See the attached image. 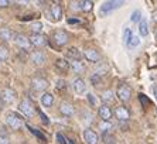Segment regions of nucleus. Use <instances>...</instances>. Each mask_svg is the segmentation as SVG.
I'll list each match as a JSON object with an SVG mask.
<instances>
[{"label": "nucleus", "mask_w": 157, "mask_h": 144, "mask_svg": "<svg viewBox=\"0 0 157 144\" xmlns=\"http://www.w3.org/2000/svg\"><path fill=\"white\" fill-rule=\"evenodd\" d=\"M6 124L11 130H20L23 127V117L16 112H9L6 115Z\"/></svg>", "instance_id": "1"}, {"label": "nucleus", "mask_w": 157, "mask_h": 144, "mask_svg": "<svg viewBox=\"0 0 157 144\" xmlns=\"http://www.w3.org/2000/svg\"><path fill=\"white\" fill-rule=\"evenodd\" d=\"M18 110L23 113V116H26V117H33L34 113H36V106H34L29 99H23L18 104Z\"/></svg>", "instance_id": "2"}, {"label": "nucleus", "mask_w": 157, "mask_h": 144, "mask_svg": "<svg viewBox=\"0 0 157 144\" xmlns=\"http://www.w3.org/2000/svg\"><path fill=\"white\" fill-rule=\"evenodd\" d=\"M116 96L119 100L122 102H128L130 100V97H132V89L129 85H126V83H121L119 86H117L116 89Z\"/></svg>", "instance_id": "3"}, {"label": "nucleus", "mask_w": 157, "mask_h": 144, "mask_svg": "<svg viewBox=\"0 0 157 144\" xmlns=\"http://www.w3.org/2000/svg\"><path fill=\"white\" fill-rule=\"evenodd\" d=\"M16 97H17V93H16L14 89H11V88H4L2 89L0 92V100L3 102L4 104H10L16 100Z\"/></svg>", "instance_id": "4"}, {"label": "nucleus", "mask_w": 157, "mask_h": 144, "mask_svg": "<svg viewBox=\"0 0 157 144\" xmlns=\"http://www.w3.org/2000/svg\"><path fill=\"white\" fill-rule=\"evenodd\" d=\"M113 115L119 122H128V120L130 119V112H129V109L126 108V106H117V108L115 109Z\"/></svg>", "instance_id": "5"}, {"label": "nucleus", "mask_w": 157, "mask_h": 144, "mask_svg": "<svg viewBox=\"0 0 157 144\" xmlns=\"http://www.w3.org/2000/svg\"><path fill=\"white\" fill-rule=\"evenodd\" d=\"M98 115L102 122H110L112 116H113V112H112V109H110L108 104H102V106H99V109H98Z\"/></svg>", "instance_id": "6"}, {"label": "nucleus", "mask_w": 157, "mask_h": 144, "mask_svg": "<svg viewBox=\"0 0 157 144\" xmlns=\"http://www.w3.org/2000/svg\"><path fill=\"white\" fill-rule=\"evenodd\" d=\"M52 41H54L58 47H62V45H65L68 43V34L65 31H62V30H58V31H55L52 34Z\"/></svg>", "instance_id": "7"}, {"label": "nucleus", "mask_w": 157, "mask_h": 144, "mask_svg": "<svg viewBox=\"0 0 157 144\" xmlns=\"http://www.w3.org/2000/svg\"><path fill=\"white\" fill-rule=\"evenodd\" d=\"M122 4H123V2H106V3H103L101 6V16L108 14V13H110L115 9L121 7Z\"/></svg>", "instance_id": "8"}, {"label": "nucleus", "mask_w": 157, "mask_h": 144, "mask_svg": "<svg viewBox=\"0 0 157 144\" xmlns=\"http://www.w3.org/2000/svg\"><path fill=\"white\" fill-rule=\"evenodd\" d=\"M30 44L34 45V47H44L47 44V37L43 36V34H31L29 37Z\"/></svg>", "instance_id": "9"}, {"label": "nucleus", "mask_w": 157, "mask_h": 144, "mask_svg": "<svg viewBox=\"0 0 157 144\" xmlns=\"http://www.w3.org/2000/svg\"><path fill=\"white\" fill-rule=\"evenodd\" d=\"M84 140L86 141V144H98L99 136L96 134V131H94L92 129H85L84 130Z\"/></svg>", "instance_id": "10"}, {"label": "nucleus", "mask_w": 157, "mask_h": 144, "mask_svg": "<svg viewBox=\"0 0 157 144\" xmlns=\"http://www.w3.org/2000/svg\"><path fill=\"white\" fill-rule=\"evenodd\" d=\"M31 88H33L34 90H45L48 88V82H47V79L37 76V78L31 79Z\"/></svg>", "instance_id": "11"}, {"label": "nucleus", "mask_w": 157, "mask_h": 144, "mask_svg": "<svg viewBox=\"0 0 157 144\" xmlns=\"http://www.w3.org/2000/svg\"><path fill=\"white\" fill-rule=\"evenodd\" d=\"M84 57L89 62H99V59H101V54H99L95 48H86L84 51Z\"/></svg>", "instance_id": "12"}, {"label": "nucleus", "mask_w": 157, "mask_h": 144, "mask_svg": "<svg viewBox=\"0 0 157 144\" xmlns=\"http://www.w3.org/2000/svg\"><path fill=\"white\" fill-rule=\"evenodd\" d=\"M14 43H16V45L17 47H20V48H23V50H29L30 48V40L27 38L24 34H16V38H14Z\"/></svg>", "instance_id": "13"}, {"label": "nucleus", "mask_w": 157, "mask_h": 144, "mask_svg": "<svg viewBox=\"0 0 157 144\" xmlns=\"http://www.w3.org/2000/svg\"><path fill=\"white\" fill-rule=\"evenodd\" d=\"M30 61L34 65H43L45 62V54L43 51H34L30 54Z\"/></svg>", "instance_id": "14"}, {"label": "nucleus", "mask_w": 157, "mask_h": 144, "mask_svg": "<svg viewBox=\"0 0 157 144\" xmlns=\"http://www.w3.org/2000/svg\"><path fill=\"white\" fill-rule=\"evenodd\" d=\"M72 88H74V92H75V93L82 95V93H85V90H86V83H85L84 79L77 78V79L72 82Z\"/></svg>", "instance_id": "15"}, {"label": "nucleus", "mask_w": 157, "mask_h": 144, "mask_svg": "<svg viewBox=\"0 0 157 144\" xmlns=\"http://www.w3.org/2000/svg\"><path fill=\"white\" fill-rule=\"evenodd\" d=\"M59 113L65 117H71L74 115V106L70 103V102H62L59 104Z\"/></svg>", "instance_id": "16"}, {"label": "nucleus", "mask_w": 157, "mask_h": 144, "mask_svg": "<svg viewBox=\"0 0 157 144\" xmlns=\"http://www.w3.org/2000/svg\"><path fill=\"white\" fill-rule=\"evenodd\" d=\"M67 58L71 59V61H81V58H82V52H81L78 48L71 47V48H68V51H67Z\"/></svg>", "instance_id": "17"}, {"label": "nucleus", "mask_w": 157, "mask_h": 144, "mask_svg": "<svg viewBox=\"0 0 157 144\" xmlns=\"http://www.w3.org/2000/svg\"><path fill=\"white\" fill-rule=\"evenodd\" d=\"M16 38V34L13 30L4 27V28H0V40L3 41H11Z\"/></svg>", "instance_id": "18"}, {"label": "nucleus", "mask_w": 157, "mask_h": 144, "mask_svg": "<svg viewBox=\"0 0 157 144\" xmlns=\"http://www.w3.org/2000/svg\"><path fill=\"white\" fill-rule=\"evenodd\" d=\"M55 68H57L58 72H61V74H65V72H68V69H70L71 66H70V62L67 61V59L59 58V59L55 61Z\"/></svg>", "instance_id": "19"}, {"label": "nucleus", "mask_w": 157, "mask_h": 144, "mask_svg": "<svg viewBox=\"0 0 157 144\" xmlns=\"http://www.w3.org/2000/svg\"><path fill=\"white\" fill-rule=\"evenodd\" d=\"M50 13H51V17L54 18V20H61V17H62V9H61V6L59 4H57V3H54L50 7Z\"/></svg>", "instance_id": "20"}, {"label": "nucleus", "mask_w": 157, "mask_h": 144, "mask_svg": "<svg viewBox=\"0 0 157 144\" xmlns=\"http://www.w3.org/2000/svg\"><path fill=\"white\" fill-rule=\"evenodd\" d=\"M40 102L44 108H51L52 103H54V96H52L51 93H47V92H45V93L41 95Z\"/></svg>", "instance_id": "21"}, {"label": "nucleus", "mask_w": 157, "mask_h": 144, "mask_svg": "<svg viewBox=\"0 0 157 144\" xmlns=\"http://www.w3.org/2000/svg\"><path fill=\"white\" fill-rule=\"evenodd\" d=\"M70 66H71V69H72L75 74H82V72L85 71V65L82 64L81 61H72L70 64Z\"/></svg>", "instance_id": "22"}, {"label": "nucleus", "mask_w": 157, "mask_h": 144, "mask_svg": "<svg viewBox=\"0 0 157 144\" xmlns=\"http://www.w3.org/2000/svg\"><path fill=\"white\" fill-rule=\"evenodd\" d=\"M0 144H10V137H9V131L4 129L3 126L0 127Z\"/></svg>", "instance_id": "23"}, {"label": "nucleus", "mask_w": 157, "mask_h": 144, "mask_svg": "<svg viewBox=\"0 0 157 144\" xmlns=\"http://www.w3.org/2000/svg\"><path fill=\"white\" fill-rule=\"evenodd\" d=\"M139 32L142 37H146L149 34V25H147V21L144 18H142L139 23Z\"/></svg>", "instance_id": "24"}, {"label": "nucleus", "mask_w": 157, "mask_h": 144, "mask_svg": "<svg viewBox=\"0 0 157 144\" xmlns=\"http://www.w3.org/2000/svg\"><path fill=\"white\" fill-rule=\"evenodd\" d=\"M101 99H102L103 104H108V103H110V102H113V92H112V90H105V92H102Z\"/></svg>", "instance_id": "25"}, {"label": "nucleus", "mask_w": 157, "mask_h": 144, "mask_svg": "<svg viewBox=\"0 0 157 144\" xmlns=\"http://www.w3.org/2000/svg\"><path fill=\"white\" fill-rule=\"evenodd\" d=\"M92 7H94V3L89 2V0H82V2H79V9L82 11H85V13H89V11L92 10Z\"/></svg>", "instance_id": "26"}, {"label": "nucleus", "mask_w": 157, "mask_h": 144, "mask_svg": "<svg viewBox=\"0 0 157 144\" xmlns=\"http://www.w3.org/2000/svg\"><path fill=\"white\" fill-rule=\"evenodd\" d=\"M9 54H10V52H9V48L6 47V45H3V44H2V45H0V61L7 59Z\"/></svg>", "instance_id": "27"}, {"label": "nucleus", "mask_w": 157, "mask_h": 144, "mask_svg": "<svg viewBox=\"0 0 157 144\" xmlns=\"http://www.w3.org/2000/svg\"><path fill=\"white\" fill-rule=\"evenodd\" d=\"M31 31H33V34H41V31H43V23L40 21H36L31 24Z\"/></svg>", "instance_id": "28"}, {"label": "nucleus", "mask_w": 157, "mask_h": 144, "mask_svg": "<svg viewBox=\"0 0 157 144\" xmlns=\"http://www.w3.org/2000/svg\"><path fill=\"white\" fill-rule=\"evenodd\" d=\"M101 81H102V76L99 75V74H92L91 75V83L94 86H98L99 83H101Z\"/></svg>", "instance_id": "29"}, {"label": "nucleus", "mask_w": 157, "mask_h": 144, "mask_svg": "<svg viewBox=\"0 0 157 144\" xmlns=\"http://www.w3.org/2000/svg\"><path fill=\"white\" fill-rule=\"evenodd\" d=\"M139 44H140V38H139L137 36H133V37L130 38V41L128 43V45H129L130 48H136L137 45H139Z\"/></svg>", "instance_id": "30"}, {"label": "nucleus", "mask_w": 157, "mask_h": 144, "mask_svg": "<svg viewBox=\"0 0 157 144\" xmlns=\"http://www.w3.org/2000/svg\"><path fill=\"white\" fill-rule=\"evenodd\" d=\"M130 20L133 23H140V20H142V13H140L139 10L133 11V13H132V16H130Z\"/></svg>", "instance_id": "31"}, {"label": "nucleus", "mask_w": 157, "mask_h": 144, "mask_svg": "<svg viewBox=\"0 0 157 144\" xmlns=\"http://www.w3.org/2000/svg\"><path fill=\"white\" fill-rule=\"evenodd\" d=\"M55 89L57 90H65L67 89V82L64 79H58L55 83Z\"/></svg>", "instance_id": "32"}, {"label": "nucleus", "mask_w": 157, "mask_h": 144, "mask_svg": "<svg viewBox=\"0 0 157 144\" xmlns=\"http://www.w3.org/2000/svg\"><path fill=\"white\" fill-rule=\"evenodd\" d=\"M133 37V34H132V30L130 28H124V31H123V41L126 44L130 41V38Z\"/></svg>", "instance_id": "33"}, {"label": "nucleus", "mask_w": 157, "mask_h": 144, "mask_svg": "<svg viewBox=\"0 0 157 144\" xmlns=\"http://www.w3.org/2000/svg\"><path fill=\"white\" fill-rule=\"evenodd\" d=\"M27 127H29V130H30V131H31V133H33V134H34V136H37V137H38V138H40V140H41V141H45V140H47V138H45V137H44V136H43V134H41V133H40V131H38V130L33 129V127H30V126H27Z\"/></svg>", "instance_id": "34"}, {"label": "nucleus", "mask_w": 157, "mask_h": 144, "mask_svg": "<svg viewBox=\"0 0 157 144\" xmlns=\"http://www.w3.org/2000/svg\"><path fill=\"white\" fill-rule=\"evenodd\" d=\"M110 123L109 122H101V124H99V129L102 130L103 133H106V131H109V129H110Z\"/></svg>", "instance_id": "35"}, {"label": "nucleus", "mask_w": 157, "mask_h": 144, "mask_svg": "<svg viewBox=\"0 0 157 144\" xmlns=\"http://www.w3.org/2000/svg\"><path fill=\"white\" fill-rule=\"evenodd\" d=\"M55 138H57V141H58V144H68V141H67V138L64 137V134L62 133H57V136H55Z\"/></svg>", "instance_id": "36"}, {"label": "nucleus", "mask_w": 157, "mask_h": 144, "mask_svg": "<svg viewBox=\"0 0 157 144\" xmlns=\"http://www.w3.org/2000/svg\"><path fill=\"white\" fill-rule=\"evenodd\" d=\"M38 115H40V117H41V120H43L44 124H50V120H48V117H47V116H44V113L41 112V110H38Z\"/></svg>", "instance_id": "37"}, {"label": "nucleus", "mask_w": 157, "mask_h": 144, "mask_svg": "<svg viewBox=\"0 0 157 144\" xmlns=\"http://www.w3.org/2000/svg\"><path fill=\"white\" fill-rule=\"evenodd\" d=\"M88 102H89L91 104H94V106H95V104H96V100H95V97H94V95H91V93L88 95Z\"/></svg>", "instance_id": "38"}, {"label": "nucleus", "mask_w": 157, "mask_h": 144, "mask_svg": "<svg viewBox=\"0 0 157 144\" xmlns=\"http://www.w3.org/2000/svg\"><path fill=\"white\" fill-rule=\"evenodd\" d=\"M9 4H10V3H9L7 0H0V9H4V7H7Z\"/></svg>", "instance_id": "39"}, {"label": "nucleus", "mask_w": 157, "mask_h": 144, "mask_svg": "<svg viewBox=\"0 0 157 144\" xmlns=\"http://www.w3.org/2000/svg\"><path fill=\"white\" fill-rule=\"evenodd\" d=\"M139 99H140V102H143V103H144V104H147V103H149V100H147V99H146V96H144V95H143V93H140V95H139Z\"/></svg>", "instance_id": "40"}, {"label": "nucleus", "mask_w": 157, "mask_h": 144, "mask_svg": "<svg viewBox=\"0 0 157 144\" xmlns=\"http://www.w3.org/2000/svg\"><path fill=\"white\" fill-rule=\"evenodd\" d=\"M72 9H74V10H81V9H79V2H74V3H72Z\"/></svg>", "instance_id": "41"}, {"label": "nucleus", "mask_w": 157, "mask_h": 144, "mask_svg": "<svg viewBox=\"0 0 157 144\" xmlns=\"http://www.w3.org/2000/svg\"><path fill=\"white\" fill-rule=\"evenodd\" d=\"M151 18H153V21L157 23V10L153 11V14H151Z\"/></svg>", "instance_id": "42"}, {"label": "nucleus", "mask_w": 157, "mask_h": 144, "mask_svg": "<svg viewBox=\"0 0 157 144\" xmlns=\"http://www.w3.org/2000/svg\"><path fill=\"white\" fill-rule=\"evenodd\" d=\"M68 23H71V24H74V23H78V20H75V18H70V20H68Z\"/></svg>", "instance_id": "43"}, {"label": "nucleus", "mask_w": 157, "mask_h": 144, "mask_svg": "<svg viewBox=\"0 0 157 144\" xmlns=\"http://www.w3.org/2000/svg\"><path fill=\"white\" fill-rule=\"evenodd\" d=\"M3 104H4V103H3L2 100H0V110H2V108H3Z\"/></svg>", "instance_id": "44"}, {"label": "nucleus", "mask_w": 157, "mask_h": 144, "mask_svg": "<svg viewBox=\"0 0 157 144\" xmlns=\"http://www.w3.org/2000/svg\"><path fill=\"white\" fill-rule=\"evenodd\" d=\"M154 96H156V99H157V88L154 89Z\"/></svg>", "instance_id": "45"}, {"label": "nucleus", "mask_w": 157, "mask_h": 144, "mask_svg": "<svg viewBox=\"0 0 157 144\" xmlns=\"http://www.w3.org/2000/svg\"><path fill=\"white\" fill-rule=\"evenodd\" d=\"M154 36H156V40H157V28L154 30Z\"/></svg>", "instance_id": "46"}]
</instances>
